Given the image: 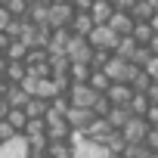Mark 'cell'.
<instances>
[{
  "mask_svg": "<svg viewBox=\"0 0 158 158\" xmlns=\"http://www.w3.org/2000/svg\"><path fill=\"white\" fill-rule=\"evenodd\" d=\"M133 16L130 13H124V10H115V16H112V22H109V28L118 34V37H130L133 34Z\"/></svg>",
  "mask_w": 158,
  "mask_h": 158,
  "instance_id": "12",
  "label": "cell"
},
{
  "mask_svg": "<svg viewBox=\"0 0 158 158\" xmlns=\"http://www.w3.org/2000/svg\"><path fill=\"white\" fill-rule=\"evenodd\" d=\"M143 71H146V74L152 77V81H155V84H158V56H152V59H149V65H146Z\"/></svg>",
  "mask_w": 158,
  "mask_h": 158,
  "instance_id": "37",
  "label": "cell"
},
{
  "mask_svg": "<svg viewBox=\"0 0 158 158\" xmlns=\"http://www.w3.org/2000/svg\"><path fill=\"white\" fill-rule=\"evenodd\" d=\"M136 50H139V44H136L133 37H121V40H118V47H115V56H118V59H124V62H133Z\"/></svg>",
  "mask_w": 158,
  "mask_h": 158,
  "instance_id": "19",
  "label": "cell"
},
{
  "mask_svg": "<svg viewBox=\"0 0 158 158\" xmlns=\"http://www.w3.org/2000/svg\"><path fill=\"white\" fill-rule=\"evenodd\" d=\"M149 59H152V50H149V47H139L130 65H133V68H146V65H149Z\"/></svg>",
  "mask_w": 158,
  "mask_h": 158,
  "instance_id": "33",
  "label": "cell"
},
{
  "mask_svg": "<svg viewBox=\"0 0 158 158\" xmlns=\"http://www.w3.org/2000/svg\"><path fill=\"white\" fill-rule=\"evenodd\" d=\"M146 155H149V149H146V143H139V146H127L121 158H146Z\"/></svg>",
  "mask_w": 158,
  "mask_h": 158,
  "instance_id": "35",
  "label": "cell"
},
{
  "mask_svg": "<svg viewBox=\"0 0 158 158\" xmlns=\"http://www.w3.org/2000/svg\"><path fill=\"white\" fill-rule=\"evenodd\" d=\"M90 74H93L90 65H71V68H68V81H71V84H87Z\"/></svg>",
  "mask_w": 158,
  "mask_h": 158,
  "instance_id": "29",
  "label": "cell"
},
{
  "mask_svg": "<svg viewBox=\"0 0 158 158\" xmlns=\"http://www.w3.org/2000/svg\"><path fill=\"white\" fill-rule=\"evenodd\" d=\"M149 124H146V118H130L127 121V127L121 130V136H124V143L127 146H139V143H146V136H149Z\"/></svg>",
  "mask_w": 158,
  "mask_h": 158,
  "instance_id": "8",
  "label": "cell"
},
{
  "mask_svg": "<svg viewBox=\"0 0 158 158\" xmlns=\"http://www.w3.org/2000/svg\"><path fill=\"white\" fill-rule=\"evenodd\" d=\"M6 50H10V37L0 34V56H6Z\"/></svg>",
  "mask_w": 158,
  "mask_h": 158,
  "instance_id": "43",
  "label": "cell"
},
{
  "mask_svg": "<svg viewBox=\"0 0 158 158\" xmlns=\"http://www.w3.org/2000/svg\"><path fill=\"white\" fill-rule=\"evenodd\" d=\"M146 124L158 130V106H152V109H149V115H146Z\"/></svg>",
  "mask_w": 158,
  "mask_h": 158,
  "instance_id": "40",
  "label": "cell"
},
{
  "mask_svg": "<svg viewBox=\"0 0 158 158\" xmlns=\"http://www.w3.org/2000/svg\"><path fill=\"white\" fill-rule=\"evenodd\" d=\"M109 112H112V102H109L106 96H99V99H96V106H93V115L106 121V118H109Z\"/></svg>",
  "mask_w": 158,
  "mask_h": 158,
  "instance_id": "34",
  "label": "cell"
},
{
  "mask_svg": "<svg viewBox=\"0 0 158 158\" xmlns=\"http://www.w3.org/2000/svg\"><path fill=\"white\" fill-rule=\"evenodd\" d=\"M25 74H28L25 62H6V71H3V81H6V87H22Z\"/></svg>",
  "mask_w": 158,
  "mask_h": 158,
  "instance_id": "15",
  "label": "cell"
},
{
  "mask_svg": "<svg viewBox=\"0 0 158 158\" xmlns=\"http://www.w3.org/2000/svg\"><path fill=\"white\" fill-rule=\"evenodd\" d=\"M47 158H71V143H50Z\"/></svg>",
  "mask_w": 158,
  "mask_h": 158,
  "instance_id": "30",
  "label": "cell"
},
{
  "mask_svg": "<svg viewBox=\"0 0 158 158\" xmlns=\"http://www.w3.org/2000/svg\"><path fill=\"white\" fill-rule=\"evenodd\" d=\"M149 25H152V31H155V34H158V13H155V16H152V22H149Z\"/></svg>",
  "mask_w": 158,
  "mask_h": 158,
  "instance_id": "45",
  "label": "cell"
},
{
  "mask_svg": "<svg viewBox=\"0 0 158 158\" xmlns=\"http://www.w3.org/2000/svg\"><path fill=\"white\" fill-rule=\"evenodd\" d=\"M87 87H90L93 93L106 96V93H109V87H112V81H109V77H106L102 71H93V74H90V81H87Z\"/></svg>",
  "mask_w": 158,
  "mask_h": 158,
  "instance_id": "26",
  "label": "cell"
},
{
  "mask_svg": "<svg viewBox=\"0 0 158 158\" xmlns=\"http://www.w3.org/2000/svg\"><path fill=\"white\" fill-rule=\"evenodd\" d=\"M3 99H6V106H10V109H25L31 96H28V93H25L22 87H6V93H3Z\"/></svg>",
  "mask_w": 158,
  "mask_h": 158,
  "instance_id": "20",
  "label": "cell"
},
{
  "mask_svg": "<svg viewBox=\"0 0 158 158\" xmlns=\"http://www.w3.org/2000/svg\"><path fill=\"white\" fill-rule=\"evenodd\" d=\"M71 158H109V149L84 139V133H71Z\"/></svg>",
  "mask_w": 158,
  "mask_h": 158,
  "instance_id": "1",
  "label": "cell"
},
{
  "mask_svg": "<svg viewBox=\"0 0 158 158\" xmlns=\"http://www.w3.org/2000/svg\"><path fill=\"white\" fill-rule=\"evenodd\" d=\"M25 139H34V136H47V121H28V127H25V133H22Z\"/></svg>",
  "mask_w": 158,
  "mask_h": 158,
  "instance_id": "31",
  "label": "cell"
},
{
  "mask_svg": "<svg viewBox=\"0 0 158 158\" xmlns=\"http://www.w3.org/2000/svg\"><path fill=\"white\" fill-rule=\"evenodd\" d=\"M10 139H16V130L6 121H0V143H10Z\"/></svg>",
  "mask_w": 158,
  "mask_h": 158,
  "instance_id": "36",
  "label": "cell"
},
{
  "mask_svg": "<svg viewBox=\"0 0 158 158\" xmlns=\"http://www.w3.org/2000/svg\"><path fill=\"white\" fill-rule=\"evenodd\" d=\"M115 133H118V130H112V127H109V121L96 118V121H93V124H90V127L84 130V139H90V143H99V146H106V143H109V139H112Z\"/></svg>",
  "mask_w": 158,
  "mask_h": 158,
  "instance_id": "9",
  "label": "cell"
},
{
  "mask_svg": "<svg viewBox=\"0 0 158 158\" xmlns=\"http://www.w3.org/2000/svg\"><path fill=\"white\" fill-rule=\"evenodd\" d=\"M149 109H152L149 96H139V93H133V99H130V106H127L130 118H146V115H149Z\"/></svg>",
  "mask_w": 158,
  "mask_h": 158,
  "instance_id": "21",
  "label": "cell"
},
{
  "mask_svg": "<svg viewBox=\"0 0 158 158\" xmlns=\"http://www.w3.org/2000/svg\"><path fill=\"white\" fill-rule=\"evenodd\" d=\"M6 124L16 130V136H22V133H25V127H28V115H25L22 109H10V115H6Z\"/></svg>",
  "mask_w": 158,
  "mask_h": 158,
  "instance_id": "23",
  "label": "cell"
},
{
  "mask_svg": "<svg viewBox=\"0 0 158 158\" xmlns=\"http://www.w3.org/2000/svg\"><path fill=\"white\" fill-rule=\"evenodd\" d=\"M71 127H68V121L65 118H59V115H47V139L50 143H71Z\"/></svg>",
  "mask_w": 158,
  "mask_h": 158,
  "instance_id": "6",
  "label": "cell"
},
{
  "mask_svg": "<svg viewBox=\"0 0 158 158\" xmlns=\"http://www.w3.org/2000/svg\"><path fill=\"white\" fill-rule=\"evenodd\" d=\"M146 96H149V102H152V106H158V84H152V90H149Z\"/></svg>",
  "mask_w": 158,
  "mask_h": 158,
  "instance_id": "41",
  "label": "cell"
},
{
  "mask_svg": "<svg viewBox=\"0 0 158 158\" xmlns=\"http://www.w3.org/2000/svg\"><path fill=\"white\" fill-rule=\"evenodd\" d=\"M130 37H133L139 47H149V44H152V37H155V31H152V25H149V22H136Z\"/></svg>",
  "mask_w": 158,
  "mask_h": 158,
  "instance_id": "22",
  "label": "cell"
},
{
  "mask_svg": "<svg viewBox=\"0 0 158 158\" xmlns=\"http://www.w3.org/2000/svg\"><path fill=\"white\" fill-rule=\"evenodd\" d=\"M152 84H155V81H152V77H149L143 68H136V71H133V77H130V90H133V93H139V96H146V93L152 90Z\"/></svg>",
  "mask_w": 158,
  "mask_h": 158,
  "instance_id": "17",
  "label": "cell"
},
{
  "mask_svg": "<svg viewBox=\"0 0 158 158\" xmlns=\"http://www.w3.org/2000/svg\"><path fill=\"white\" fill-rule=\"evenodd\" d=\"M112 16H115V0H93V10H90L93 25H109Z\"/></svg>",
  "mask_w": 158,
  "mask_h": 158,
  "instance_id": "13",
  "label": "cell"
},
{
  "mask_svg": "<svg viewBox=\"0 0 158 158\" xmlns=\"http://www.w3.org/2000/svg\"><path fill=\"white\" fill-rule=\"evenodd\" d=\"M71 22H74V10H71V3H50V16H47V28H53V31H62V28H71Z\"/></svg>",
  "mask_w": 158,
  "mask_h": 158,
  "instance_id": "4",
  "label": "cell"
},
{
  "mask_svg": "<svg viewBox=\"0 0 158 158\" xmlns=\"http://www.w3.org/2000/svg\"><path fill=\"white\" fill-rule=\"evenodd\" d=\"M28 44H22V40H10V50H6V62H25V56H28Z\"/></svg>",
  "mask_w": 158,
  "mask_h": 158,
  "instance_id": "27",
  "label": "cell"
},
{
  "mask_svg": "<svg viewBox=\"0 0 158 158\" xmlns=\"http://www.w3.org/2000/svg\"><path fill=\"white\" fill-rule=\"evenodd\" d=\"M133 22H152L155 16V6H152V0H136V6H133Z\"/></svg>",
  "mask_w": 158,
  "mask_h": 158,
  "instance_id": "24",
  "label": "cell"
},
{
  "mask_svg": "<svg viewBox=\"0 0 158 158\" xmlns=\"http://www.w3.org/2000/svg\"><path fill=\"white\" fill-rule=\"evenodd\" d=\"M146 149H149V152H158V130H155V127H152L149 136H146Z\"/></svg>",
  "mask_w": 158,
  "mask_h": 158,
  "instance_id": "39",
  "label": "cell"
},
{
  "mask_svg": "<svg viewBox=\"0 0 158 158\" xmlns=\"http://www.w3.org/2000/svg\"><path fill=\"white\" fill-rule=\"evenodd\" d=\"M106 121H109V127H112V130H118V133H121V130L127 127V121H130V112H127V109H112Z\"/></svg>",
  "mask_w": 158,
  "mask_h": 158,
  "instance_id": "25",
  "label": "cell"
},
{
  "mask_svg": "<svg viewBox=\"0 0 158 158\" xmlns=\"http://www.w3.org/2000/svg\"><path fill=\"white\" fill-rule=\"evenodd\" d=\"M106 99L112 102V109H127L130 99H133V90H130V84H112Z\"/></svg>",
  "mask_w": 158,
  "mask_h": 158,
  "instance_id": "11",
  "label": "cell"
},
{
  "mask_svg": "<svg viewBox=\"0 0 158 158\" xmlns=\"http://www.w3.org/2000/svg\"><path fill=\"white\" fill-rule=\"evenodd\" d=\"M146 158H158V152H149V155H146Z\"/></svg>",
  "mask_w": 158,
  "mask_h": 158,
  "instance_id": "46",
  "label": "cell"
},
{
  "mask_svg": "<svg viewBox=\"0 0 158 158\" xmlns=\"http://www.w3.org/2000/svg\"><path fill=\"white\" fill-rule=\"evenodd\" d=\"M25 115H28V121H47V115H50V102H44V99H28V106L22 109Z\"/></svg>",
  "mask_w": 158,
  "mask_h": 158,
  "instance_id": "16",
  "label": "cell"
},
{
  "mask_svg": "<svg viewBox=\"0 0 158 158\" xmlns=\"http://www.w3.org/2000/svg\"><path fill=\"white\" fill-rule=\"evenodd\" d=\"M87 40H90V47H93V50L115 53V47H118V40H121V37H118V34H115L109 25H96V28H93V34H90Z\"/></svg>",
  "mask_w": 158,
  "mask_h": 158,
  "instance_id": "5",
  "label": "cell"
},
{
  "mask_svg": "<svg viewBox=\"0 0 158 158\" xmlns=\"http://www.w3.org/2000/svg\"><path fill=\"white\" fill-rule=\"evenodd\" d=\"M0 158H28V143L25 136H16L10 143H0Z\"/></svg>",
  "mask_w": 158,
  "mask_h": 158,
  "instance_id": "14",
  "label": "cell"
},
{
  "mask_svg": "<svg viewBox=\"0 0 158 158\" xmlns=\"http://www.w3.org/2000/svg\"><path fill=\"white\" fill-rule=\"evenodd\" d=\"M6 115H10V106H6L3 96H0V121H6Z\"/></svg>",
  "mask_w": 158,
  "mask_h": 158,
  "instance_id": "42",
  "label": "cell"
},
{
  "mask_svg": "<svg viewBox=\"0 0 158 158\" xmlns=\"http://www.w3.org/2000/svg\"><path fill=\"white\" fill-rule=\"evenodd\" d=\"M133 65L130 62H124V59H118L115 53H112V59L106 62V68H102V74L109 77L112 84H130V77H133Z\"/></svg>",
  "mask_w": 158,
  "mask_h": 158,
  "instance_id": "3",
  "label": "cell"
},
{
  "mask_svg": "<svg viewBox=\"0 0 158 158\" xmlns=\"http://www.w3.org/2000/svg\"><path fill=\"white\" fill-rule=\"evenodd\" d=\"M106 149H109V155H118V158H121V155H124V149H127V143H124V136H121V133H115V136L106 143Z\"/></svg>",
  "mask_w": 158,
  "mask_h": 158,
  "instance_id": "32",
  "label": "cell"
},
{
  "mask_svg": "<svg viewBox=\"0 0 158 158\" xmlns=\"http://www.w3.org/2000/svg\"><path fill=\"white\" fill-rule=\"evenodd\" d=\"M47 16H50V3H44V0H34L31 10H28V22L31 25H47Z\"/></svg>",
  "mask_w": 158,
  "mask_h": 158,
  "instance_id": "18",
  "label": "cell"
},
{
  "mask_svg": "<svg viewBox=\"0 0 158 158\" xmlns=\"http://www.w3.org/2000/svg\"><path fill=\"white\" fill-rule=\"evenodd\" d=\"M149 50H152V56H158V34L152 37V44H149Z\"/></svg>",
  "mask_w": 158,
  "mask_h": 158,
  "instance_id": "44",
  "label": "cell"
},
{
  "mask_svg": "<svg viewBox=\"0 0 158 158\" xmlns=\"http://www.w3.org/2000/svg\"><path fill=\"white\" fill-rule=\"evenodd\" d=\"M65 121H68V127H71L74 133H84V130H87V127L96 121V115H93L90 109H68Z\"/></svg>",
  "mask_w": 158,
  "mask_h": 158,
  "instance_id": "10",
  "label": "cell"
},
{
  "mask_svg": "<svg viewBox=\"0 0 158 158\" xmlns=\"http://www.w3.org/2000/svg\"><path fill=\"white\" fill-rule=\"evenodd\" d=\"M6 13L13 16V19H28V10H31V3L28 0H6Z\"/></svg>",
  "mask_w": 158,
  "mask_h": 158,
  "instance_id": "28",
  "label": "cell"
},
{
  "mask_svg": "<svg viewBox=\"0 0 158 158\" xmlns=\"http://www.w3.org/2000/svg\"><path fill=\"white\" fill-rule=\"evenodd\" d=\"M10 22H13V16L6 13V6L0 3V34H6V28H10Z\"/></svg>",
  "mask_w": 158,
  "mask_h": 158,
  "instance_id": "38",
  "label": "cell"
},
{
  "mask_svg": "<svg viewBox=\"0 0 158 158\" xmlns=\"http://www.w3.org/2000/svg\"><path fill=\"white\" fill-rule=\"evenodd\" d=\"M65 56H68L71 65H90L93 47H90L87 37H74V34H71V40H68V47H65Z\"/></svg>",
  "mask_w": 158,
  "mask_h": 158,
  "instance_id": "2",
  "label": "cell"
},
{
  "mask_svg": "<svg viewBox=\"0 0 158 158\" xmlns=\"http://www.w3.org/2000/svg\"><path fill=\"white\" fill-rule=\"evenodd\" d=\"M96 99H99V93H93L87 84H71V90H68V102H71V109H90V112H93Z\"/></svg>",
  "mask_w": 158,
  "mask_h": 158,
  "instance_id": "7",
  "label": "cell"
}]
</instances>
